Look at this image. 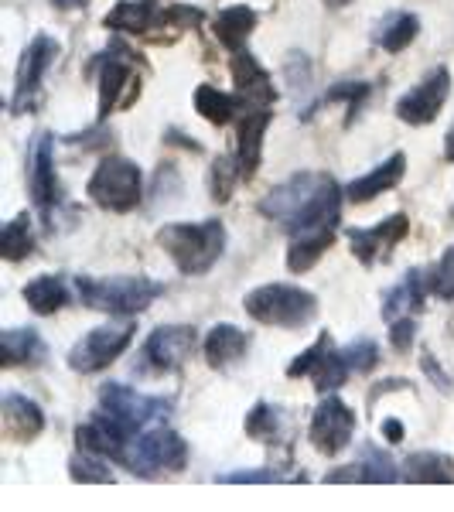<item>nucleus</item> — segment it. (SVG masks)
I'll list each match as a JSON object with an SVG mask.
<instances>
[{
  "mask_svg": "<svg viewBox=\"0 0 454 512\" xmlns=\"http://www.w3.org/2000/svg\"><path fill=\"white\" fill-rule=\"evenodd\" d=\"M257 212L291 236L328 229L342 219V188L328 171H297L260 198Z\"/></svg>",
  "mask_w": 454,
  "mask_h": 512,
  "instance_id": "obj_1",
  "label": "nucleus"
},
{
  "mask_svg": "<svg viewBox=\"0 0 454 512\" xmlns=\"http://www.w3.org/2000/svg\"><path fill=\"white\" fill-rule=\"evenodd\" d=\"M158 246L175 260V267L185 277H202L226 253V226L219 219L168 222L158 229Z\"/></svg>",
  "mask_w": 454,
  "mask_h": 512,
  "instance_id": "obj_2",
  "label": "nucleus"
},
{
  "mask_svg": "<svg viewBox=\"0 0 454 512\" xmlns=\"http://www.w3.org/2000/svg\"><path fill=\"white\" fill-rule=\"evenodd\" d=\"M76 294L93 311L134 318L158 301L164 284L151 277H76Z\"/></svg>",
  "mask_w": 454,
  "mask_h": 512,
  "instance_id": "obj_3",
  "label": "nucleus"
},
{
  "mask_svg": "<svg viewBox=\"0 0 454 512\" xmlns=\"http://www.w3.org/2000/svg\"><path fill=\"white\" fill-rule=\"evenodd\" d=\"M243 311L260 325L297 332V328L315 321L318 297L297 284H263L243 297Z\"/></svg>",
  "mask_w": 454,
  "mask_h": 512,
  "instance_id": "obj_4",
  "label": "nucleus"
},
{
  "mask_svg": "<svg viewBox=\"0 0 454 512\" xmlns=\"http://www.w3.org/2000/svg\"><path fill=\"white\" fill-rule=\"evenodd\" d=\"M86 195L93 198V205L106 212H134L144 198V171L137 168V161L123 158V154H106L96 164L93 178L86 185Z\"/></svg>",
  "mask_w": 454,
  "mask_h": 512,
  "instance_id": "obj_5",
  "label": "nucleus"
},
{
  "mask_svg": "<svg viewBox=\"0 0 454 512\" xmlns=\"http://www.w3.org/2000/svg\"><path fill=\"white\" fill-rule=\"evenodd\" d=\"M185 465H188L185 437L164 424L140 434L134 448H130V461H127V468H134V475L140 478H154L158 472H185Z\"/></svg>",
  "mask_w": 454,
  "mask_h": 512,
  "instance_id": "obj_6",
  "label": "nucleus"
},
{
  "mask_svg": "<svg viewBox=\"0 0 454 512\" xmlns=\"http://www.w3.org/2000/svg\"><path fill=\"white\" fill-rule=\"evenodd\" d=\"M134 62L144 59L127 52L120 41L106 52L103 65H99V120H106L113 110H127L140 96V79L134 72Z\"/></svg>",
  "mask_w": 454,
  "mask_h": 512,
  "instance_id": "obj_7",
  "label": "nucleus"
},
{
  "mask_svg": "<svg viewBox=\"0 0 454 512\" xmlns=\"http://www.w3.org/2000/svg\"><path fill=\"white\" fill-rule=\"evenodd\" d=\"M137 328L134 321L123 325H99L89 335H82L69 352V369L72 373H99V369L113 366L123 352L130 349Z\"/></svg>",
  "mask_w": 454,
  "mask_h": 512,
  "instance_id": "obj_8",
  "label": "nucleus"
},
{
  "mask_svg": "<svg viewBox=\"0 0 454 512\" xmlns=\"http://www.w3.org/2000/svg\"><path fill=\"white\" fill-rule=\"evenodd\" d=\"M198 332L192 325H158L147 335L144 349H140V369L154 376L175 373L185 366L195 352Z\"/></svg>",
  "mask_w": 454,
  "mask_h": 512,
  "instance_id": "obj_9",
  "label": "nucleus"
},
{
  "mask_svg": "<svg viewBox=\"0 0 454 512\" xmlns=\"http://www.w3.org/2000/svg\"><path fill=\"white\" fill-rule=\"evenodd\" d=\"M99 410L113 414L123 427H130V431L137 434L140 427L168 417L171 414V400H164V396L137 393V390H130V386H123V383H106L103 390H99Z\"/></svg>",
  "mask_w": 454,
  "mask_h": 512,
  "instance_id": "obj_10",
  "label": "nucleus"
},
{
  "mask_svg": "<svg viewBox=\"0 0 454 512\" xmlns=\"http://www.w3.org/2000/svg\"><path fill=\"white\" fill-rule=\"evenodd\" d=\"M352 434H356V414L335 393H325V400L318 403L315 417H311V431H308L315 451L335 458L338 451H345L352 444Z\"/></svg>",
  "mask_w": 454,
  "mask_h": 512,
  "instance_id": "obj_11",
  "label": "nucleus"
},
{
  "mask_svg": "<svg viewBox=\"0 0 454 512\" xmlns=\"http://www.w3.org/2000/svg\"><path fill=\"white\" fill-rule=\"evenodd\" d=\"M62 45L52 35H35L28 41V48L21 52L18 65V79H14V99H11V113H24L31 103V96L41 89V79L48 76V69L59 59Z\"/></svg>",
  "mask_w": 454,
  "mask_h": 512,
  "instance_id": "obj_12",
  "label": "nucleus"
},
{
  "mask_svg": "<svg viewBox=\"0 0 454 512\" xmlns=\"http://www.w3.org/2000/svg\"><path fill=\"white\" fill-rule=\"evenodd\" d=\"M451 96V72L444 65H437L434 72H427L424 82H417L407 96L396 99V117L410 127H424V123L437 120V113L444 110Z\"/></svg>",
  "mask_w": 454,
  "mask_h": 512,
  "instance_id": "obj_13",
  "label": "nucleus"
},
{
  "mask_svg": "<svg viewBox=\"0 0 454 512\" xmlns=\"http://www.w3.org/2000/svg\"><path fill=\"white\" fill-rule=\"evenodd\" d=\"M76 444L82 451L99 454V458H113L120 465L130 461V448H134V431L123 427L117 417L99 410L86 420V424L76 427Z\"/></svg>",
  "mask_w": 454,
  "mask_h": 512,
  "instance_id": "obj_14",
  "label": "nucleus"
},
{
  "mask_svg": "<svg viewBox=\"0 0 454 512\" xmlns=\"http://www.w3.org/2000/svg\"><path fill=\"white\" fill-rule=\"evenodd\" d=\"M407 233H410V219L403 216V212H396V216L376 222V226H366V229L352 226L349 246L362 267H376L379 260H390V253L407 239Z\"/></svg>",
  "mask_w": 454,
  "mask_h": 512,
  "instance_id": "obj_15",
  "label": "nucleus"
},
{
  "mask_svg": "<svg viewBox=\"0 0 454 512\" xmlns=\"http://www.w3.org/2000/svg\"><path fill=\"white\" fill-rule=\"evenodd\" d=\"M28 188L35 198L41 216H52V205L59 202V178H55V151H52V134H38L35 147H31V164H28Z\"/></svg>",
  "mask_w": 454,
  "mask_h": 512,
  "instance_id": "obj_16",
  "label": "nucleus"
},
{
  "mask_svg": "<svg viewBox=\"0 0 454 512\" xmlns=\"http://www.w3.org/2000/svg\"><path fill=\"white\" fill-rule=\"evenodd\" d=\"M274 120L270 106H246V113L239 117V130H236V158H239V168H243V178L250 181L257 175L260 161H263V137H267V127Z\"/></svg>",
  "mask_w": 454,
  "mask_h": 512,
  "instance_id": "obj_17",
  "label": "nucleus"
},
{
  "mask_svg": "<svg viewBox=\"0 0 454 512\" xmlns=\"http://www.w3.org/2000/svg\"><path fill=\"white\" fill-rule=\"evenodd\" d=\"M233 82L236 93L243 96L246 106H274L277 103V89H274V76H270L263 65L253 59L250 52H233Z\"/></svg>",
  "mask_w": 454,
  "mask_h": 512,
  "instance_id": "obj_18",
  "label": "nucleus"
},
{
  "mask_svg": "<svg viewBox=\"0 0 454 512\" xmlns=\"http://www.w3.org/2000/svg\"><path fill=\"white\" fill-rule=\"evenodd\" d=\"M161 14L164 7L158 0H120L103 18V28L117 31V35H151L161 24Z\"/></svg>",
  "mask_w": 454,
  "mask_h": 512,
  "instance_id": "obj_19",
  "label": "nucleus"
},
{
  "mask_svg": "<svg viewBox=\"0 0 454 512\" xmlns=\"http://www.w3.org/2000/svg\"><path fill=\"white\" fill-rule=\"evenodd\" d=\"M403 171H407V154L393 151L390 158H386L383 164H376L373 171H366L362 178L349 181L345 195H349V202L366 205V202H373V198H379L383 192H393V188L403 181Z\"/></svg>",
  "mask_w": 454,
  "mask_h": 512,
  "instance_id": "obj_20",
  "label": "nucleus"
},
{
  "mask_svg": "<svg viewBox=\"0 0 454 512\" xmlns=\"http://www.w3.org/2000/svg\"><path fill=\"white\" fill-rule=\"evenodd\" d=\"M257 24H260L257 7L233 4V7H222L216 18H212V31H216V41L226 52H243L246 41L257 31Z\"/></svg>",
  "mask_w": 454,
  "mask_h": 512,
  "instance_id": "obj_21",
  "label": "nucleus"
},
{
  "mask_svg": "<svg viewBox=\"0 0 454 512\" xmlns=\"http://www.w3.org/2000/svg\"><path fill=\"white\" fill-rule=\"evenodd\" d=\"M253 338L243 332V328L236 325H212L209 335H205L202 342V352H205V362H209L212 369H226L233 366V362L243 359L246 352H250Z\"/></svg>",
  "mask_w": 454,
  "mask_h": 512,
  "instance_id": "obj_22",
  "label": "nucleus"
},
{
  "mask_svg": "<svg viewBox=\"0 0 454 512\" xmlns=\"http://www.w3.org/2000/svg\"><path fill=\"white\" fill-rule=\"evenodd\" d=\"M4 424L18 441H35L45 431V410L24 393H4Z\"/></svg>",
  "mask_w": 454,
  "mask_h": 512,
  "instance_id": "obj_23",
  "label": "nucleus"
},
{
  "mask_svg": "<svg viewBox=\"0 0 454 512\" xmlns=\"http://www.w3.org/2000/svg\"><path fill=\"white\" fill-rule=\"evenodd\" d=\"M0 349H4V369H18V366H41L45 362V338L35 328H7L0 335Z\"/></svg>",
  "mask_w": 454,
  "mask_h": 512,
  "instance_id": "obj_24",
  "label": "nucleus"
},
{
  "mask_svg": "<svg viewBox=\"0 0 454 512\" xmlns=\"http://www.w3.org/2000/svg\"><path fill=\"white\" fill-rule=\"evenodd\" d=\"M427 287L431 284H424V270H417V267L407 270V277L383 294V318L393 321V318H403V315H417V311L424 308Z\"/></svg>",
  "mask_w": 454,
  "mask_h": 512,
  "instance_id": "obj_25",
  "label": "nucleus"
},
{
  "mask_svg": "<svg viewBox=\"0 0 454 512\" xmlns=\"http://www.w3.org/2000/svg\"><path fill=\"white\" fill-rule=\"evenodd\" d=\"M335 233H338V226L311 229V233L291 236V246H287V270H291V274H308L321 256L328 253V246L335 243Z\"/></svg>",
  "mask_w": 454,
  "mask_h": 512,
  "instance_id": "obj_26",
  "label": "nucleus"
},
{
  "mask_svg": "<svg viewBox=\"0 0 454 512\" xmlns=\"http://www.w3.org/2000/svg\"><path fill=\"white\" fill-rule=\"evenodd\" d=\"M21 297L35 315H55V311H62L69 304V287H65V277L59 274H41L24 284Z\"/></svg>",
  "mask_w": 454,
  "mask_h": 512,
  "instance_id": "obj_27",
  "label": "nucleus"
},
{
  "mask_svg": "<svg viewBox=\"0 0 454 512\" xmlns=\"http://www.w3.org/2000/svg\"><path fill=\"white\" fill-rule=\"evenodd\" d=\"M403 478L417 485H451L454 482V461L448 454H437V451H417L403 461Z\"/></svg>",
  "mask_w": 454,
  "mask_h": 512,
  "instance_id": "obj_28",
  "label": "nucleus"
},
{
  "mask_svg": "<svg viewBox=\"0 0 454 512\" xmlns=\"http://www.w3.org/2000/svg\"><path fill=\"white\" fill-rule=\"evenodd\" d=\"M192 103H195V113L202 120H209V123H216V127H222V123H229L239 113V106H246L243 103V96H233V93H222V89L216 86H209V82H202V86H195V96H192Z\"/></svg>",
  "mask_w": 454,
  "mask_h": 512,
  "instance_id": "obj_29",
  "label": "nucleus"
},
{
  "mask_svg": "<svg viewBox=\"0 0 454 512\" xmlns=\"http://www.w3.org/2000/svg\"><path fill=\"white\" fill-rule=\"evenodd\" d=\"M420 35V18L417 14H410V11H396V14H390L383 24L376 28V45L383 48V52H390V55H396V52H403V48L410 45Z\"/></svg>",
  "mask_w": 454,
  "mask_h": 512,
  "instance_id": "obj_30",
  "label": "nucleus"
},
{
  "mask_svg": "<svg viewBox=\"0 0 454 512\" xmlns=\"http://www.w3.org/2000/svg\"><path fill=\"white\" fill-rule=\"evenodd\" d=\"M0 253L4 260L18 263L24 256L35 253V222H31L28 212H18L4 229H0Z\"/></svg>",
  "mask_w": 454,
  "mask_h": 512,
  "instance_id": "obj_31",
  "label": "nucleus"
},
{
  "mask_svg": "<svg viewBox=\"0 0 454 512\" xmlns=\"http://www.w3.org/2000/svg\"><path fill=\"white\" fill-rule=\"evenodd\" d=\"M243 178V168H239V158L236 154H219L212 161V171H209V195L212 202H229L236 192V181Z\"/></svg>",
  "mask_w": 454,
  "mask_h": 512,
  "instance_id": "obj_32",
  "label": "nucleus"
},
{
  "mask_svg": "<svg viewBox=\"0 0 454 512\" xmlns=\"http://www.w3.org/2000/svg\"><path fill=\"white\" fill-rule=\"evenodd\" d=\"M246 434H250L253 441L274 448V444L280 441V410L274 407V403H267V400L253 403V410L246 414Z\"/></svg>",
  "mask_w": 454,
  "mask_h": 512,
  "instance_id": "obj_33",
  "label": "nucleus"
},
{
  "mask_svg": "<svg viewBox=\"0 0 454 512\" xmlns=\"http://www.w3.org/2000/svg\"><path fill=\"white\" fill-rule=\"evenodd\" d=\"M349 362H345V355L342 352H335V349H328L325 352V359L318 362L315 369H311V379H315V390L318 393H335L338 386L349 379Z\"/></svg>",
  "mask_w": 454,
  "mask_h": 512,
  "instance_id": "obj_34",
  "label": "nucleus"
},
{
  "mask_svg": "<svg viewBox=\"0 0 454 512\" xmlns=\"http://www.w3.org/2000/svg\"><path fill=\"white\" fill-rule=\"evenodd\" d=\"M69 478H72V482L106 485V482H113V472H110V465H103V461H99V454L82 451V454H72V458H69Z\"/></svg>",
  "mask_w": 454,
  "mask_h": 512,
  "instance_id": "obj_35",
  "label": "nucleus"
},
{
  "mask_svg": "<svg viewBox=\"0 0 454 512\" xmlns=\"http://www.w3.org/2000/svg\"><path fill=\"white\" fill-rule=\"evenodd\" d=\"M359 465H362V475H366V482L369 485H379V482H396V465L390 458H386L383 451L376 448V444H366L362 448V458H359Z\"/></svg>",
  "mask_w": 454,
  "mask_h": 512,
  "instance_id": "obj_36",
  "label": "nucleus"
},
{
  "mask_svg": "<svg viewBox=\"0 0 454 512\" xmlns=\"http://www.w3.org/2000/svg\"><path fill=\"white\" fill-rule=\"evenodd\" d=\"M342 355H345V362H349L352 373H373L379 366V345L373 338H356V342L345 345Z\"/></svg>",
  "mask_w": 454,
  "mask_h": 512,
  "instance_id": "obj_37",
  "label": "nucleus"
},
{
  "mask_svg": "<svg viewBox=\"0 0 454 512\" xmlns=\"http://www.w3.org/2000/svg\"><path fill=\"white\" fill-rule=\"evenodd\" d=\"M366 96H369V82H338V86L328 89L321 103H345V106H349V120H345V123H352V117H356V110H359V103Z\"/></svg>",
  "mask_w": 454,
  "mask_h": 512,
  "instance_id": "obj_38",
  "label": "nucleus"
},
{
  "mask_svg": "<svg viewBox=\"0 0 454 512\" xmlns=\"http://www.w3.org/2000/svg\"><path fill=\"white\" fill-rule=\"evenodd\" d=\"M328 349H332V335L321 332V335H318V342L311 345L308 352L297 355V359L291 362V366H287V376H291V379H297V376H311V369H315L318 362L325 359V352H328Z\"/></svg>",
  "mask_w": 454,
  "mask_h": 512,
  "instance_id": "obj_39",
  "label": "nucleus"
},
{
  "mask_svg": "<svg viewBox=\"0 0 454 512\" xmlns=\"http://www.w3.org/2000/svg\"><path fill=\"white\" fill-rule=\"evenodd\" d=\"M205 21V14H202V7H188V4H171V7H164V14H161V24L164 28H171V31H188V28H198V24Z\"/></svg>",
  "mask_w": 454,
  "mask_h": 512,
  "instance_id": "obj_40",
  "label": "nucleus"
},
{
  "mask_svg": "<svg viewBox=\"0 0 454 512\" xmlns=\"http://www.w3.org/2000/svg\"><path fill=\"white\" fill-rule=\"evenodd\" d=\"M431 291L441 297V301H454V246L437 260V267L431 274Z\"/></svg>",
  "mask_w": 454,
  "mask_h": 512,
  "instance_id": "obj_41",
  "label": "nucleus"
},
{
  "mask_svg": "<svg viewBox=\"0 0 454 512\" xmlns=\"http://www.w3.org/2000/svg\"><path fill=\"white\" fill-rule=\"evenodd\" d=\"M414 338H417V321L410 318V315L390 321V345H393V352L407 355L410 345H414Z\"/></svg>",
  "mask_w": 454,
  "mask_h": 512,
  "instance_id": "obj_42",
  "label": "nucleus"
},
{
  "mask_svg": "<svg viewBox=\"0 0 454 512\" xmlns=\"http://www.w3.org/2000/svg\"><path fill=\"white\" fill-rule=\"evenodd\" d=\"M284 76L287 82H291L294 89H308L311 86V65H308V55H301V52H291L284 59Z\"/></svg>",
  "mask_w": 454,
  "mask_h": 512,
  "instance_id": "obj_43",
  "label": "nucleus"
},
{
  "mask_svg": "<svg viewBox=\"0 0 454 512\" xmlns=\"http://www.w3.org/2000/svg\"><path fill=\"white\" fill-rule=\"evenodd\" d=\"M222 485H270V482H280L277 472L270 468H253V472H229L219 478Z\"/></svg>",
  "mask_w": 454,
  "mask_h": 512,
  "instance_id": "obj_44",
  "label": "nucleus"
},
{
  "mask_svg": "<svg viewBox=\"0 0 454 512\" xmlns=\"http://www.w3.org/2000/svg\"><path fill=\"white\" fill-rule=\"evenodd\" d=\"M420 366H424V373H427V379H431L434 386H441V390H448V376L441 373V366H434V355L431 352H424L420 355Z\"/></svg>",
  "mask_w": 454,
  "mask_h": 512,
  "instance_id": "obj_45",
  "label": "nucleus"
},
{
  "mask_svg": "<svg viewBox=\"0 0 454 512\" xmlns=\"http://www.w3.org/2000/svg\"><path fill=\"white\" fill-rule=\"evenodd\" d=\"M325 482H366V475H362V465H349V468H338V472H328Z\"/></svg>",
  "mask_w": 454,
  "mask_h": 512,
  "instance_id": "obj_46",
  "label": "nucleus"
},
{
  "mask_svg": "<svg viewBox=\"0 0 454 512\" xmlns=\"http://www.w3.org/2000/svg\"><path fill=\"white\" fill-rule=\"evenodd\" d=\"M393 390H414V386H410L407 379H386V383L373 386V396H369V403H376L379 393H393Z\"/></svg>",
  "mask_w": 454,
  "mask_h": 512,
  "instance_id": "obj_47",
  "label": "nucleus"
},
{
  "mask_svg": "<svg viewBox=\"0 0 454 512\" xmlns=\"http://www.w3.org/2000/svg\"><path fill=\"white\" fill-rule=\"evenodd\" d=\"M383 437H386V441H390V444H400L403 441V424H400V420H383Z\"/></svg>",
  "mask_w": 454,
  "mask_h": 512,
  "instance_id": "obj_48",
  "label": "nucleus"
},
{
  "mask_svg": "<svg viewBox=\"0 0 454 512\" xmlns=\"http://www.w3.org/2000/svg\"><path fill=\"white\" fill-rule=\"evenodd\" d=\"M444 158L454 164V127L448 130V137H444Z\"/></svg>",
  "mask_w": 454,
  "mask_h": 512,
  "instance_id": "obj_49",
  "label": "nucleus"
},
{
  "mask_svg": "<svg viewBox=\"0 0 454 512\" xmlns=\"http://www.w3.org/2000/svg\"><path fill=\"white\" fill-rule=\"evenodd\" d=\"M55 4H59V7H65V11H69V7H82V4H86V0H55Z\"/></svg>",
  "mask_w": 454,
  "mask_h": 512,
  "instance_id": "obj_50",
  "label": "nucleus"
},
{
  "mask_svg": "<svg viewBox=\"0 0 454 512\" xmlns=\"http://www.w3.org/2000/svg\"><path fill=\"white\" fill-rule=\"evenodd\" d=\"M328 4H332V7H345L349 0H328Z\"/></svg>",
  "mask_w": 454,
  "mask_h": 512,
  "instance_id": "obj_51",
  "label": "nucleus"
},
{
  "mask_svg": "<svg viewBox=\"0 0 454 512\" xmlns=\"http://www.w3.org/2000/svg\"><path fill=\"white\" fill-rule=\"evenodd\" d=\"M325 4H328V0H325Z\"/></svg>",
  "mask_w": 454,
  "mask_h": 512,
  "instance_id": "obj_52",
  "label": "nucleus"
}]
</instances>
